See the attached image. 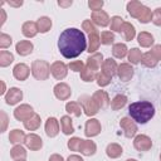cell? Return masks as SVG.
<instances>
[{
  "label": "cell",
  "instance_id": "e575fe53",
  "mask_svg": "<svg viewBox=\"0 0 161 161\" xmlns=\"http://www.w3.org/2000/svg\"><path fill=\"white\" fill-rule=\"evenodd\" d=\"M141 63H142V65H145V67H147V68H153V67L157 65L158 60L156 59V57H155L151 52H147V53H145V54L142 55Z\"/></svg>",
  "mask_w": 161,
  "mask_h": 161
},
{
  "label": "cell",
  "instance_id": "f546056e",
  "mask_svg": "<svg viewBox=\"0 0 161 161\" xmlns=\"http://www.w3.org/2000/svg\"><path fill=\"white\" fill-rule=\"evenodd\" d=\"M112 54H113V57H116L118 59L125 58L128 54L127 45L125 43H116V44H113V47H112Z\"/></svg>",
  "mask_w": 161,
  "mask_h": 161
},
{
  "label": "cell",
  "instance_id": "f5cc1de1",
  "mask_svg": "<svg viewBox=\"0 0 161 161\" xmlns=\"http://www.w3.org/2000/svg\"><path fill=\"white\" fill-rule=\"evenodd\" d=\"M67 161H84L80 156H78V155H70L68 158H67Z\"/></svg>",
  "mask_w": 161,
  "mask_h": 161
},
{
  "label": "cell",
  "instance_id": "91938a15",
  "mask_svg": "<svg viewBox=\"0 0 161 161\" xmlns=\"http://www.w3.org/2000/svg\"><path fill=\"white\" fill-rule=\"evenodd\" d=\"M160 161H161V155H160Z\"/></svg>",
  "mask_w": 161,
  "mask_h": 161
},
{
  "label": "cell",
  "instance_id": "52a82bcc",
  "mask_svg": "<svg viewBox=\"0 0 161 161\" xmlns=\"http://www.w3.org/2000/svg\"><path fill=\"white\" fill-rule=\"evenodd\" d=\"M119 126L123 130L125 136L127 138H131L137 133V125L131 117H122L119 121Z\"/></svg>",
  "mask_w": 161,
  "mask_h": 161
},
{
  "label": "cell",
  "instance_id": "ba28073f",
  "mask_svg": "<svg viewBox=\"0 0 161 161\" xmlns=\"http://www.w3.org/2000/svg\"><path fill=\"white\" fill-rule=\"evenodd\" d=\"M50 73H52V75H53L55 79L62 80V79H64V78L67 77V74H68V65H67L65 63H63V62L57 60V62H54V63L50 65Z\"/></svg>",
  "mask_w": 161,
  "mask_h": 161
},
{
  "label": "cell",
  "instance_id": "f6af8a7d",
  "mask_svg": "<svg viewBox=\"0 0 161 161\" xmlns=\"http://www.w3.org/2000/svg\"><path fill=\"white\" fill-rule=\"evenodd\" d=\"M11 43H13V39H11L10 35H8L5 33H1L0 34V48L1 49H5V48L10 47Z\"/></svg>",
  "mask_w": 161,
  "mask_h": 161
},
{
  "label": "cell",
  "instance_id": "b9f144b4",
  "mask_svg": "<svg viewBox=\"0 0 161 161\" xmlns=\"http://www.w3.org/2000/svg\"><path fill=\"white\" fill-rule=\"evenodd\" d=\"M96 80H97V84H98L99 87H106V86H108V84L111 83L112 78L108 77L107 74L99 72V73H97V78H96Z\"/></svg>",
  "mask_w": 161,
  "mask_h": 161
},
{
  "label": "cell",
  "instance_id": "4dcf8cb0",
  "mask_svg": "<svg viewBox=\"0 0 161 161\" xmlns=\"http://www.w3.org/2000/svg\"><path fill=\"white\" fill-rule=\"evenodd\" d=\"M60 127H62V132L64 135H72L74 132L72 118L69 116H62L60 117Z\"/></svg>",
  "mask_w": 161,
  "mask_h": 161
},
{
  "label": "cell",
  "instance_id": "d4e9b609",
  "mask_svg": "<svg viewBox=\"0 0 161 161\" xmlns=\"http://www.w3.org/2000/svg\"><path fill=\"white\" fill-rule=\"evenodd\" d=\"M137 42L142 48H150L151 45H153V35L148 31H141L137 35Z\"/></svg>",
  "mask_w": 161,
  "mask_h": 161
},
{
  "label": "cell",
  "instance_id": "94428289",
  "mask_svg": "<svg viewBox=\"0 0 161 161\" xmlns=\"http://www.w3.org/2000/svg\"><path fill=\"white\" fill-rule=\"evenodd\" d=\"M21 161H25V160H21Z\"/></svg>",
  "mask_w": 161,
  "mask_h": 161
},
{
  "label": "cell",
  "instance_id": "5bb4252c",
  "mask_svg": "<svg viewBox=\"0 0 161 161\" xmlns=\"http://www.w3.org/2000/svg\"><path fill=\"white\" fill-rule=\"evenodd\" d=\"M23 99V92L18 87H11L5 94V102L9 106H14Z\"/></svg>",
  "mask_w": 161,
  "mask_h": 161
},
{
  "label": "cell",
  "instance_id": "ab89813d",
  "mask_svg": "<svg viewBox=\"0 0 161 161\" xmlns=\"http://www.w3.org/2000/svg\"><path fill=\"white\" fill-rule=\"evenodd\" d=\"M101 44L103 45H111L113 42H114V34L112 31H108V30H104L101 33Z\"/></svg>",
  "mask_w": 161,
  "mask_h": 161
},
{
  "label": "cell",
  "instance_id": "44dd1931",
  "mask_svg": "<svg viewBox=\"0 0 161 161\" xmlns=\"http://www.w3.org/2000/svg\"><path fill=\"white\" fill-rule=\"evenodd\" d=\"M92 97H93V99L97 102L98 107L102 108V109L107 108V107L109 106V103H111L109 97H108V93H107L106 91H96Z\"/></svg>",
  "mask_w": 161,
  "mask_h": 161
},
{
  "label": "cell",
  "instance_id": "f907efd6",
  "mask_svg": "<svg viewBox=\"0 0 161 161\" xmlns=\"http://www.w3.org/2000/svg\"><path fill=\"white\" fill-rule=\"evenodd\" d=\"M150 52L156 57L157 60H161V44H156V45H153L152 49H151Z\"/></svg>",
  "mask_w": 161,
  "mask_h": 161
},
{
  "label": "cell",
  "instance_id": "680465c9",
  "mask_svg": "<svg viewBox=\"0 0 161 161\" xmlns=\"http://www.w3.org/2000/svg\"><path fill=\"white\" fill-rule=\"evenodd\" d=\"M126 161H137V160H135V158H127Z\"/></svg>",
  "mask_w": 161,
  "mask_h": 161
},
{
  "label": "cell",
  "instance_id": "c3c4849f",
  "mask_svg": "<svg viewBox=\"0 0 161 161\" xmlns=\"http://www.w3.org/2000/svg\"><path fill=\"white\" fill-rule=\"evenodd\" d=\"M68 68H70V70H73V72H80L84 68V64L82 60H74V62L69 63Z\"/></svg>",
  "mask_w": 161,
  "mask_h": 161
},
{
  "label": "cell",
  "instance_id": "5b68a950",
  "mask_svg": "<svg viewBox=\"0 0 161 161\" xmlns=\"http://www.w3.org/2000/svg\"><path fill=\"white\" fill-rule=\"evenodd\" d=\"M78 101H79V103H80V106H82V108L87 116L91 117V116H94L98 113L99 107H98L97 102L93 99V97L84 94V96H80Z\"/></svg>",
  "mask_w": 161,
  "mask_h": 161
},
{
  "label": "cell",
  "instance_id": "f35d334b",
  "mask_svg": "<svg viewBox=\"0 0 161 161\" xmlns=\"http://www.w3.org/2000/svg\"><path fill=\"white\" fill-rule=\"evenodd\" d=\"M97 78V72L89 69L88 67H84L82 70H80V79L83 82H92Z\"/></svg>",
  "mask_w": 161,
  "mask_h": 161
},
{
  "label": "cell",
  "instance_id": "ac0fdd59",
  "mask_svg": "<svg viewBox=\"0 0 161 161\" xmlns=\"http://www.w3.org/2000/svg\"><path fill=\"white\" fill-rule=\"evenodd\" d=\"M33 49H34V45H33V43L30 40H20L15 45L16 53L19 55H21V57H26V55L31 54L33 53Z\"/></svg>",
  "mask_w": 161,
  "mask_h": 161
},
{
  "label": "cell",
  "instance_id": "8fae6325",
  "mask_svg": "<svg viewBox=\"0 0 161 161\" xmlns=\"http://www.w3.org/2000/svg\"><path fill=\"white\" fill-rule=\"evenodd\" d=\"M133 147L137 150V151H148L151 147H152V141L148 136L146 135H137L133 140Z\"/></svg>",
  "mask_w": 161,
  "mask_h": 161
},
{
  "label": "cell",
  "instance_id": "836d02e7",
  "mask_svg": "<svg viewBox=\"0 0 161 161\" xmlns=\"http://www.w3.org/2000/svg\"><path fill=\"white\" fill-rule=\"evenodd\" d=\"M65 111H67L69 114H73V116H75V117H80L83 108H82V106H80L79 102H68V103L65 104Z\"/></svg>",
  "mask_w": 161,
  "mask_h": 161
},
{
  "label": "cell",
  "instance_id": "d6986e66",
  "mask_svg": "<svg viewBox=\"0 0 161 161\" xmlns=\"http://www.w3.org/2000/svg\"><path fill=\"white\" fill-rule=\"evenodd\" d=\"M102 63H103V55H102V53H94V54H92V55H89L87 58L86 67H88L89 69L97 72L102 67Z\"/></svg>",
  "mask_w": 161,
  "mask_h": 161
},
{
  "label": "cell",
  "instance_id": "4316f807",
  "mask_svg": "<svg viewBox=\"0 0 161 161\" xmlns=\"http://www.w3.org/2000/svg\"><path fill=\"white\" fill-rule=\"evenodd\" d=\"M99 44H101V39H99V33H93V34H89L88 35V48H87V52L91 54V53H96V50H98L99 48Z\"/></svg>",
  "mask_w": 161,
  "mask_h": 161
},
{
  "label": "cell",
  "instance_id": "cb8c5ba5",
  "mask_svg": "<svg viewBox=\"0 0 161 161\" xmlns=\"http://www.w3.org/2000/svg\"><path fill=\"white\" fill-rule=\"evenodd\" d=\"M21 33L26 38H34L39 33L36 23H34V21H25L21 25Z\"/></svg>",
  "mask_w": 161,
  "mask_h": 161
},
{
  "label": "cell",
  "instance_id": "83f0119b",
  "mask_svg": "<svg viewBox=\"0 0 161 161\" xmlns=\"http://www.w3.org/2000/svg\"><path fill=\"white\" fill-rule=\"evenodd\" d=\"M25 137H26V135L24 133V131L19 130V128H15V130L10 131V133H9V141H10V143H14V145H21L25 141Z\"/></svg>",
  "mask_w": 161,
  "mask_h": 161
},
{
  "label": "cell",
  "instance_id": "603a6c76",
  "mask_svg": "<svg viewBox=\"0 0 161 161\" xmlns=\"http://www.w3.org/2000/svg\"><path fill=\"white\" fill-rule=\"evenodd\" d=\"M119 33L123 35L126 42H131L136 36V28H135L133 24H131L128 21H125L122 28H121V30H119Z\"/></svg>",
  "mask_w": 161,
  "mask_h": 161
},
{
  "label": "cell",
  "instance_id": "bcb514c9",
  "mask_svg": "<svg viewBox=\"0 0 161 161\" xmlns=\"http://www.w3.org/2000/svg\"><path fill=\"white\" fill-rule=\"evenodd\" d=\"M103 5H104V3L102 0H89L88 1V6L93 11H99Z\"/></svg>",
  "mask_w": 161,
  "mask_h": 161
},
{
  "label": "cell",
  "instance_id": "d590c367",
  "mask_svg": "<svg viewBox=\"0 0 161 161\" xmlns=\"http://www.w3.org/2000/svg\"><path fill=\"white\" fill-rule=\"evenodd\" d=\"M40 122H42V121H40V116L35 113L31 118H29V119H26V121L24 122V127H25L28 131H35V130L39 128Z\"/></svg>",
  "mask_w": 161,
  "mask_h": 161
},
{
  "label": "cell",
  "instance_id": "681fc988",
  "mask_svg": "<svg viewBox=\"0 0 161 161\" xmlns=\"http://www.w3.org/2000/svg\"><path fill=\"white\" fill-rule=\"evenodd\" d=\"M0 116H1V132H5L8 127V114L5 113V111H0Z\"/></svg>",
  "mask_w": 161,
  "mask_h": 161
},
{
  "label": "cell",
  "instance_id": "7dc6e473",
  "mask_svg": "<svg viewBox=\"0 0 161 161\" xmlns=\"http://www.w3.org/2000/svg\"><path fill=\"white\" fill-rule=\"evenodd\" d=\"M152 23L157 26H161V8H156L152 11Z\"/></svg>",
  "mask_w": 161,
  "mask_h": 161
},
{
  "label": "cell",
  "instance_id": "7c38bea8",
  "mask_svg": "<svg viewBox=\"0 0 161 161\" xmlns=\"http://www.w3.org/2000/svg\"><path fill=\"white\" fill-rule=\"evenodd\" d=\"M135 69L130 63H121L117 69V75L122 82H128L133 77Z\"/></svg>",
  "mask_w": 161,
  "mask_h": 161
},
{
  "label": "cell",
  "instance_id": "e0dca14e",
  "mask_svg": "<svg viewBox=\"0 0 161 161\" xmlns=\"http://www.w3.org/2000/svg\"><path fill=\"white\" fill-rule=\"evenodd\" d=\"M101 68H102V73H104V74H107L108 77L112 78L113 75L117 74L118 65H117V63H116L114 59H112V58H107V59L103 60Z\"/></svg>",
  "mask_w": 161,
  "mask_h": 161
},
{
  "label": "cell",
  "instance_id": "4fadbf2b",
  "mask_svg": "<svg viewBox=\"0 0 161 161\" xmlns=\"http://www.w3.org/2000/svg\"><path fill=\"white\" fill-rule=\"evenodd\" d=\"M30 68L25 64V63H18L14 68H13V75L15 79L23 82V80H26L29 74H30Z\"/></svg>",
  "mask_w": 161,
  "mask_h": 161
},
{
  "label": "cell",
  "instance_id": "484cf974",
  "mask_svg": "<svg viewBox=\"0 0 161 161\" xmlns=\"http://www.w3.org/2000/svg\"><path fill=\"white\" fill-rule=\"evenodd\" d=\"M123 153V148L121 145L118 143H109L107 147H106V155L109 157V158H118L119 156H122Z\"/></svg>",
  "mask_w": 161,
  "mask_h": 161
},
{
  "label": "cell",
  "instance_id": "ee69618b",
  "mask_svg": "<svg viewBox=\"0 0 161 161\" xmlns=\"http://www.w3.org/2000/svg\"><path fill=\"white\" fill-rule=\"evenodd\" d=\"M80 143H82V138L80 137H72V138L68 140L67 146H68V148L70 151H79Z\"/></svg>",
  "mask_w": 161,
  "mask_h": 161
},
{
  "label": "cell",
  "instance_id": "9c48e42d",
  "mask_svg": "<svg viewBox=\"0 0 161 161\" xmlns=\"http://www.w3.org/2000/svg\"><path fill=\"white\" fill-rule=\"evenodd\" d=\"M53 92H54V96L60 101H67L72 96L70 87L64 82H60V83L55 84L54 88H53Z\"/></svg>",
  "mask_w": 161,
  "mask_h": 161
},
{
  "label": "cell",
  "instance_id": "f1b7e54d",
  "mask_svg": "<svg viewBox=\"0 0 161 161\" xmlns=\"http://www.w3.org/2000/svg\"><path fill=\"white\" fill-rule=\"evenodd\" d=\"M10 156L14 161H21L26 158V150L21 145H15L10 150Z\"/></svg>",
  "mask_w": 161,
  "mask_h": 161
},
{
  "label": "cell",
  "instance_id": "1f68e13d",
  "mask_svg": "<svg viewBox=\"0 0 161 161\" xmlns=\"http://www.w3.org/2000/svg\"><path fill=\"white\" fill-rule=\"evenodd\" d=\"M36 25H38V30L39 33H48L52 28V19L49 16H40L36 20Z\"/></svg>",
  "mask_w": 161,
  "mask_h": 161
},
{
  "label": "cell",
  "instance_id": "7402d4cb",
  "mask_svg": "<svg viewBox=\"0 0 161 161\" xmlns=\"http://www.w3.org/2000/svg\"><path fill=\"white\" fill-rule=\"evenodd\" d=\"M96 151H97V146H96V143L93 141L82 140V143L79 146V151L78 152H80L84 156H92V155L96 153Z\"/></svg>",
  "mask_w": 161,
  "mask_h": 161
},
{
  "label": "cell",
  "instance_id": "8d00e7d4",
  "mask_svg": "<svg viewBox=\"0 0 161 161\" xmlns=\"http://www.w3.org/2000/svg\"><path fill=\"white\" fill-rule=\"evenodd\" d=\"M128 60L131 64H138L142 59V52L138 48H132L131 50H128Z\"/></svg>",
  "mask_w": 161,
  "mask_h": 161
},
{
  "label": "cell",
  "instance_id": "8992f818",
  "mask_svg": "<svg viewBox=\"0 0 161 161\" xmlns=\"http://www.w3.org/2000/svg\"><path fill=\"white\" fill-rule=\"evenodd\" d=\"M34 114H35V113H34L33 107H31L30 104H26V103L20 104V106H18V107L14 109V117H15V119H18V121L25 122L26 119L31 118Z\"/></svg>",
  "mask_w": 161,
  "mask_h": 161
},
{
  "label": "cell",
  "instance_id": "60d3db41",
  "mask_svg": "<svg viewBox=\"0 0 161 161\" xmlns=\"http://www.w3.org/2000/svg\"><path fill=\"white\" fill-rule=\"evenodd\" d=\"M123 23H125V21H123V19H122L121 16H118V15L112 16V18H111V30L119 33V30H121Z\"/></svg>",
  "mask_w": 161,
  "mask_h": 161
},
{
  "label": "cell",
  "instance_id": "9f6ffc18",
  "mask_svg": "<svg viewBox=\"0 0 161 161\" xmlns=\"http://www.w3.org/2000/svg\"><path fill=\"white\" fill-rule=\"evenodd\" d=\"M1 16H3V19H1V25L5 23V19H6V14H5V10L4 9H1Z\"/></svg>",
  "mask_w": 161,
  "mask_h": 161
},
{
  "label": "cell",
  "instance_id": "d6a6232c",
  "mask_svg": "<svg viewBox=\"0 0 161 161\" xmlns=\"http://www.w3.org/2000/svg\"><path fill=\"white\" fill-rule=\"evenodd\" d=\"M126 103H127V97L125 94H117L111 101V108L113 111H118V109L123 108L126 106Z\"/></svg>",
  "mask_w": 161,
  "mask_h": 161
},
{
  "label": "cell",
  "instance_id": "277c9868",
  "mask_svg": "<svg viewBox=\"0 0 161 161\" xmlns=\"http://www.w3.org/2000/svg\"><path fill=\"white\" fill-rule=\"evenodd\" d=\"M31 74L38 80H47L50 74V64L42 59L34 60L31 63Z\"/></svg>",
  "mask_w": 161,
  "mask_h": 161
},
{
  "label": "cell",
  "instance_id": "db71d44e",
  "mask_svg": "<svg viewBox=\"0 0 161 161\" xmlns=\"http://www.w3.org/2000/svg\"><path fill=\"white\" fill-rule=\"evenodd\" d=\"M73 3H72V0H69V1H58V5L59 6H63V8H68V6H70Z\"/></svg>",
  "mask_w": 161,
  "mask_h": 161
},
{
  "label": "cell",
  "instance_id": "30bf717a",
  "mask_svg": "<svg viewBox=\"0 0 161 161\" xmlns=\"http://www.w3.org/2000/svg\"><path fill=\"white\" fill-rule=\"evenodd\" d=\"M101 123L96 118H89L84 125V135L87 137H94L101 133Z\"/></svg>",
  "mask_w": 161,
  "mask_h": 161
},
{
  "label": "cell",
  "instance_id": "7bdbcfd3",
  "mask_svg": "<svg viewBox=\"0 0 161 161\" xmlns=\"http://www.w3.org/2000/svg\"><path fill=\"white\" fill-rule=\"evenodd\" d=\"M82 29H83L86 33H88V35H89V34H93V33H98L97 26L92 23V20H88V19L82 23Z\"/></svg>",
  "mask_w": 161,
  "mask_h": 161
},
{
  "label": "cell",
  "instance_id": "74e56055",
  "mask_svg": "<svg viewBox=\"0 0 161 161\" xmlns=\"http://www.w3.org/2000/svg\"><path fill=\"white\" fill-rule=\"evenodd\" d=\"M14 62V55L13 53L8 50H1L0 52V67H8Z\"/></svg>",
  "mask_w": 161,
  "mask_h": 161
},
{
  "label": "cell",
  "instance_id": "9a60e30c",
  "mask_svg": "<svg viewBox=\"0 0 161 161\" xmlns=\"http://www.w3.org/2000/svg\"><path fill=\"white\" fill-rule=\"evenodd\" d=\"M25 146L31 150V151H38L42 148L43 146V140L40 138V136H38L36 133H29L26 135L25 137V141H24Z\"/></svg>",
  "mask_w": 161,
  "mask_h": 161
},
{
  "label": "cell",
  "instance_id": "6da1fadb",
  "mask_svg": "<svg viewBox=\"0 0 161 161\" xmlns=\"http://www.w3.org/2000/svg\"><path fill=\"white\" fill-rule=\"evenodd\" d=\"M87 48V39L82 30L77 28H68L60 33L58 39V49L64 58H75Z\"/></svg>",
  "mask_w": 161,
  "mask_h": 161
},
{
  "label": "cell",
  "instance_id": "3957f363",
  "mask_svg": "<svg viewBox=\"0 0 161 161\" xmlns=\"http://www.w3.org/2000/svg\"><path fill=\"white\" fill-rule=\"evenodd\" d=\"M127 11L132 18L137 19L142 24H147V23L152 21L151 9L137 0H132V1L127 3Z\"/></svg>",
  "mask_w": 161,
  "mask_h": 161
},
{
  "label": "cell",
  "instance_id": "ffe728a7",
  "mask_svg": "<svg viewBox=\"0 0 161 161\" xmlns=\"http://www.w3.org/2000/svg\"><path fill=\"white\" fill-rule=\"evenodd\" d=\"M45 133L48 137H55L59 133V122L55 117H49L45 121Z\"/></svg>",
  "mask_w": 161,
  "mask_h": 161
},
{
  "label": "cell",
  "instance_id": "7a4b0ae2",
  "mask_svg": "<svg viewBox=\"0 0 161 161\" xmlns=\"http://www.w3.org/2000/svg\"><path fill=\"white\" fill-rule=\"evenodd\" d=\"M130 117L137 123H147L155 116V107L148 101H140L133 102L128 106Z\"/></svg>",
  "mask_w": 161,
  "mask_h": 161
},
{
  "label": "cell",
  "instance_id": "2e32d148",
  "mask_svg": "<svg viewBox=\"0 0 161 161\" xmlns=\"http://www.w3.org/2000/svg\"><path fill=\"white\" fill-rule=\"evenodd\" d=\"M91 19H92V23L94 25H98V26H102V28L107 26L109 24V21H111L108 14L106 11H103V10L93 11L92 15H91Z\"/></svg>",
  "mask_w": 161,
  "mask_h": 161
},
{
  "label": "cell",
  "instance_id": "816d5d0a",
  "mask_svg": "<svg viewBox=\"0 0 161 161\" xmlns=\"http://www.w3.org/2000/svg\"><path fill=\"white\" fill-rule=\"evenodd\" d=\"M49 161H64V158L59 153H53V155H50Z\"/></svg>",
  "mask_w": 161,
  "mask_h": 161
},
{
  "label": "cell",
  "instance_id": "6f0895ef",
  "mask_svg": "<svg viewBox=\"0 0 161 161\" xmlns=\"http://www.w3.org/2000/svg\"><path fill=\"white\" fill-rule=\"evenodd\" d=\"M9 5H11V6H21L23 5V1H19V3H9Z\"/></svg>",
  "mask_w": 161,
  "mask_h": 161
},
{
  "label": "cell",
  "instance_id": "11a10c76",
  "mask_svg": "<svg viewBox=\"0 0 161 161\" xmlns=\"http://www.w3.org/2000/svg\"><path fill=\"white\" fill-rule=\"evenodd\" d=\"M5 91H6L5 82H4V80H1V91H0V94H6V93H5Z\"/></svg>",
  "mask_w": 161,
  "mask_h": 161
}]
</instances>
